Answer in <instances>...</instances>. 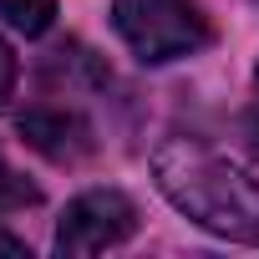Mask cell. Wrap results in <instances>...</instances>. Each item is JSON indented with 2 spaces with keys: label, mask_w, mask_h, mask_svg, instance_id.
I'll return each instance as SVG.
<instances>
[{
  "label": "cell",
  "mask_w": 259,
  "mask_h": 259,
  "mask_svg": "<svg viewBox=\"0 0 259 259\" xmlns=\"http://www.w3.org/2000/svg\"><path fill=\"white\" fill-rule=\"evenodd\" d=\"M153 178L163 198L198 229L259 249V178H249L193 138H168L153 153Z\"/></svg>",
  "instance_id": "cell-1"
},
{
  "label": "cell",
  "mask_w": 259,
  "mask_h": 259,
  "mask_svg": "<svg viewBox=\"0 0 259 259\" xmlns=\"http://www.w3.org/2000/svg\"><path fill=\"white\" fill-rule=\"evenodd\" d=\"M112 26L148 66L193 56L213 41V26L198 0H112Z\"/></svg>",
  "instance_id": "cell-2"
},
{
  "label": "cell",
  "mask_w": 259,
  "mask_h": 259,
  "mask_svg": "<svg viewBox=\"0 0 259 259\" xmlns=\"http://www.w3.org/2000/svg\"><path fill=\"white\" fill-rule=\"evenodd\" d=\"M138 234V203L122 188H87L56 224V254H102Z\"/></svg>",
  "instance_id": "cell-3"
},
{
  "label": "cell",
  "mask_w": 259,
  "mask_h": 259,
  "mask_svg": "<svg viewBox=\"0 0 259 259\" xmlns=\"http://www.w3.org/2000/svg\"><path fill=\"white\" fill-rule=\"evenodd\" d=\"M21 138L46 153L51 163H81L92 158L97 138H92V122L76 112V107H61V102H41L31 112H21Z\"/></svg>",
  "instance_id": "cell-4"
},
{
  "label": "cell",
  "mask_w": 259,
  "mask_h": 259,
  "mask_svg": "<svg viewBox=\"0 0 259 259\" xmlns=\"http://www.w3.org/2000/svg\"><path fill=\"white\" fill-rule=\"evenodd\" d=\"M0 21L21 36H46L56 21V0H0Z\"/></svg>",
  "instance_id": "cell-5"
},
{
  "label": "cell",
  "mask_w": 259,
  "mask_h": 259,
  "mask_svg": "<svg viewBox=\"0 0 259 259\" xmlns=\"http://www.w3.org/2000/svg\"><path fill=\"white\" fill-rule=\"evenodd\" d=\"M31 203H41V188H36L21 168H11L6 153H0V213H21V208H31Z\"/></svg>",
  "instance_id": "cell-6"
},
{
  "label": "cell",
  "mask_w": 259,
  "mask_h": 259,
  "mask_svg": "<svg viewBox=\"0 0 259 259\" xmlns=\"http://www.w3.org/2000/svg\"><path fill=\"white\" fill-rule=\"evenodd\" d=\"M16 81H21V61H16V51L0 41V112L11 107V97H16Z\"/></svg>",
  "instance_id": "cell-7"
},
{
  "label": "cell",
  "mask_w": 259,
  "mask_h": 259,
  "mask_svg": "<svg viewBox=\"0 0 259 259\" xmlns=\"http://www.w3.org/2000/svg\"><path fill=\"white\" fill-rule=\"evenodd\" d=\"M0 254H16V259H31V249H26L21 239H11V234H0Z\"/></svg>",
  "instance_id": "cell-8"
},
{
  "label": "cell",
  "mask_w": 259,
  "mask_h": 259,
  "mask_svg": "<svg viewBox=\"0 0 259 259\" xmlns=\"http://www.w3.org/2000/svg\"><path fill=\"white\" fill-rule=\"evenodd\" d=\"M254 81H259V66H254Z\"/></svg>",
  "instance_id": "cell-9"
}]
</instances>
